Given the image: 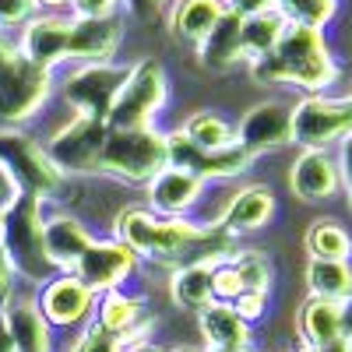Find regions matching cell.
<instances>
[{
	"mask_svg": "<svg viewBox=\"0 0 352 352\" xmlns=\"http://www.w3.org/2000/svg\"><path fill=\"white\" fill-rule=\"evenodd\" d=\"M296 331L303 345H331L345 338V303L324 300V296H307L296 314Z\"/></svg>",
	"mask_w": 352,
	"mask_h": 352,
	"instance_id": "obj_19",
	"label": "cell"
},
{
	"mask_svg": "<svg viewBox=\"0 0 352 352\" xmlns=\"http://www.w3.org/2000/svg\"><path fill=\"white\" fill-rule=\"evenodd\" d=\"M120 11H124V0H71L74 18H109Z\"/></svg>",
	"mask_w": 352,
	"mask_h": 352,
	"instance_id": "obj_37",
	"label": "cell"
},
{
	"mask_svg": "<svg viewBox=\"0 0 352 352\" xmlns=\"http://www.w3.org/2000/svg\"><path fill=\"white\" fill-rule=\"evenodd\" d=\"M124 352H162V349L152 342H131V349H124Z\"/></svg>",
	"mask_w": 352,
	"mask_h": 352,
	"instance_id": "obj_48",
	"label": "cell"
},
{
	"mask_svg": "<svg viewBox=\"0 0 352 352\" xmlns=\"http://www.w3.org/2000/svg\"><path fill=\"white\" fill-rule=\"evenodd\" d=\"M204 352H254L250 345H243V349H204Z\"/></svg>",
	"mask_w": 352,
	"mask_h": 352,
	"instance_id": "obj_50",
	"label": "cell"
},
{
	"mask_svg": "<svg viewBox=\"0 0 352 352\" xmlns=\"http://www.w3.org/2000/svg\"><path fill=\"white\" fill-rule=\"evenodd\" d=\"M166 0H124V8L134 11V14H155Z\"/></svg>",
	"mask_w": 352,
	"mask_h": 352,
	"instance_id": "obj_44",
	"label": "cell"
},
{
	"mask_svg": "<svg viewBox=\"0 0 352 352\" xmlns=\"http://www.w3.org/2000/svg\"><path fill=\"white\" fill-rule=\"evenodd\" d=\"M0 169L18 184L21 194H36V197H50L60 190V169L53 166L50 152L43 144L25 134L18 127H4L0 131Z\"/></svg>",
	"mask_w": 352,
	"mask_h": 352,
	"instance_id": "obj_6",
	"label": "cell"
},
{
	"mask_svg": "<svg viewBox=\"0 0 352 352\" xmlns=\"http://www.w3.org/2000/svg\"><path fill=\"white\" fill-rule=\"evenodd\" d=\"M155 222L159 215L141 208V204H131V208H124L120 222H116V232H120V243L138 257V254H152L155 247Z\"/></svg>",
	"mask_w": 352,
	"mask_h": 352,
	"instance_id": "obj_31",
	"label": "cell"
},
{
	"mask_svg": "<svg viewBox=\"0 0 352 352\" xmlns=\"http://www.w3.org/2000/svg\"><path fill=\"white\" fill-rule=\"evenodd\" d=\"M43 240H46V257L53 268L60 272H74L78 257L92 247V236L85 232V226L78 219H67V215H56L43 226Z\"/></svg>",
	"mask_w": 352,
	"mask_h": 352,
	"instance_id": "obj_22",
	"label": "cell"
},
{
	"mask_svg": "<svg viewBox=\"0 0 352 352\" xmlns=\"http://www.w3.org/2000/svg\"><path fill=\"white\" fill-rule=\"evenodd\" d=\"M169 166L166 159V134L155 127H134V131H106L99 169L116 173L131 184H152Z\"/></svg>",
	"mask_w": 352,
	"mask_h": 352,
	"instance_id": "obj_4",
	"label": "cell"
},
{
	"mask_svg": "<svg viewBox=\"0 0 352 352\" xmlns=\"http://www.w3.org/2000/svg\"><path fill=\"white\" fill-rule=\"evenodd\" d=\"M18 194H21V190H18V184L11 180V176H8L4 169H0V212H4V208H8V204H11Z\"/></svg>",
	"mask_w": 352,
	"mask_h": 352,
	"instance_id": "obj_43",
	"label": "cell"
},
{
	"mask_svg": "<svg viewBox=\"0 0 352 352\" xmlns=\"http://www.w3.org/2000/svg\"><path fill=\"white\" fill-rule=\"evenodd\" d=\"M303 247L310 257L320 261H352V232L338 219H317L307 229Z\"/></svg>",
	"mask_w": 352,
	"mask_h": 352,
	"instance_id": "obj_27",
	"label": "cell"
},
{
	"mask_svg": "<svg viewBox=\"0 0 352 352\" xmlns=\"http://www.w3.org/2000/svg\"><path fill=\"white\" fill-rule=\"evenodd\" d=\"M342 342H345V352H352V335H345Z\"/></svg>",
	"mask_w": 352,
	"mask_h": 352,
	"instance_id": "obj_51",
	"label": "cell"
},
{
	"mask_svg": "<svg viewBox=\"0 0 352 352\" xmlns=\"http://www.w3.org/2000/svg\"><path fill=\"white\" fill-rule=\"evenodd\" d=\"M289 190L303 204H320V201L338 197L342 190L338 155L328 148H303L296 162L289 166Z\"/></svg>",
	"mask_w": 352,
	"mask_h": 352,
	"instance_id": "obj_13",
	"label": "cell"
},
{
	"mask_svg": "<svg viewBox=\"0 0 352 352\" xmlns=\"http://www.w3.org/2000/svg\"><path fill=\"white\" fill-rule=\"evenodd\" d=\"M0 352H18V349H14V338H11V331H8V324H4V317H0Z\"/></svg>",
	"mask_w": 352,
	"mask_h": 352,
	"instance_id": "obj_46",
	"label": "cell"
},
{
	"mask_svg": "<svg viewBox=\"0 0 352 352\" xmlns=\"http://www.w3.org/2000/svg\"><path fill=\"white\" fill-rule=\"evenodd\" d=\"M338 173H342V190H345L349 208H352V134L338 144Z\"/></svg>",
	"mask_w": 352,
	"mask_h": 352,
	"instance_id": "obj_40",
	"label": "cell"
},
{
	"mask_svg": "<svg viewBox=\"0 0 352 352\" xmlns=\"http://www.w3.org/2000/svg\"><path fill=\"white\" fill-rule=\"evenodd\" d=\"M166 159L176 169L194 173L197 180H232V176L247 173L254 162V155L247 148H240V144H229V148H219V152H204V148H194L184 134H166Z\"/></svg>",
	"mask_w": 352,
	"mask_h": 352,
	"instance_id": "obj_10",
	"label": "cell"
},
{
	"mask_svg": "<svg viewBox=\"0 0 352 352\" xmlns=\"http://www.w3.org/2000/svg\"><path fill=\"white\" fill-rule=\"evenodd\" d=\"M36 8H39V11H53V14H60V8H71V0H36Z\"/></svg>",
	"mask_w": 352,
	"mask_h": 352,
	"instance_id": "obj_47",
	"label": "cell"
},
{
	"mask_svg": "<svg viewBox=\"0 0 352 352\" xmlns=\"http://www.w3.org/2000/svg\"><path fill=\"white\" fill-rule=\"evenodd\" d=\"M201 335L208 349H243L250 345V324L232 303H212L201 310Z\"/></svg>",
	"mask_w": 352,
	"mask_h": 352,
	"instance_id": "obj_25",
	"label": "cell"
},
{
	"mask_svg": "<svg viewBox=\"0 0 352 352\" xmlns=\"http://www.w3.org/2000/svg\"><path fill=\"white\" fill-rule=\"evenodd\" d=\"M247 67L257 85L300 88L303 96H331V88L342 81V64L328 43V32L310 25H285L278 46Z\"/></svg>",
	"mask_w": 352,
	"mask_h": 352,
	"instance_id": "obj_1",
	"label": "cell"
},
{
	"mask_svg": "<svg viewBox=\"0 0 352 352\" xmlns=\"http://www.w3.org/2000/svg\"><path fill=\"white\" fill-rule=\"evenodd\" d=\"M106 124L92 120V116H78L64 124L46 144V152L53 159V166L60 173H96L99 159H102V141H106Z\"/></svg>",
	"mask_w": 352,
	"mask_h": 352,
	"instance_id": "obj_9",
	"label": "cell"
},
{
	"mask_svg": "<svg viewBox=\"0 0 352 352\" xmlns=\"http://www.w3.org/2000/svg\"><path fill=\"white\" fill-rule=\"evenodd\" d=\"M275 8L289 25H310L328 32V25H335L342 14V0H275Z\"/></svg>",
	"mask_w": 352,
	"mask_h": 352,
	"instance_id": "obj_32",
	"label": "cell"
},
{
	"mask_svg": "<svg viewBox=\"0 0 352 352\" xmlns=\"http://www.w3.org/2000/svg\"><path fill=\"white\" fill-rule=\"evenodd\" d=\"M124 43V14L109 18H74L71 14V43L67 60L78 64H106Z\"/></svg>",
	"mask_w": 352,
	"mask_h": 352,
	"instance_id": "obj_14",
	"label": "cell"
},
{
	"mask_svg": "<svg viewBox=\"0 0 352 352\" xmlns=\"http://www.w3.org/2000/svg\"><path fill=\"white\" fill-rule=\"evenodd\" d=\"M285 18L278 11H264V14H254V18H243L240 25V36H243V53H247V64L250 60H261V56H268L282 32H285Z\"/></svg>",
	"mask_w": 352,
	"mask_h": 352,
	"instance_id": "obj_29",
	"label": "cell"
},
{
	"mask_svg": "<svg viewBox=\"0 0 352 352\" xmlns=\"http://www.w3.org/2000/svg\"><path fill=\"white\" fill-rule=\"evenodd\" d=\"M127 78L124 64H78L67 78H64V99L78 116H92V120H102L109 116V106L120 92V85Z\"/></svg>",
	"mask_w": 352,
	"mask_h": 352,
	"instance_id": "obj_7",
	"label": "cell"
},
{
	"mask_svg": "<svg viewBox=\"0 0 352 352\" xmlns=\"http://www.w3.org/2000/svg\"><path fill=\"white\" fill-rule=\"evenodd\" d=\"M232 272L240 275L243 292H272L275 282V268H272V257L264 250H236L229 257Z\"/></svg>",
	"mask_w": 352,
	"mask_h": 352,
	"instance_id": "obj_33",
	"label": "cell"
},
{
	"mask_svg": "<svg viewBox=\"0 0 352 352\" xmlns=\"http://www.w3.org/2000/svg\"><path fill=\"white\" fill-rule=\"evenodd\" d=\"M36 14H39L36 0H0V32L21 28L28 18H36Z\"/></svg>",
	"mask_w": 352,
	"mask_h": 352,
	"instance_id": "obj_35",
	"label": "cell"
},
{
	"mask_svg": "<svg viewBox=\"0 0 352 352\" xmlns=\"http://www.w3.org/2000/svg\"><path fill=\"white\" fill-rule=\"evenodd\" d=\"M226 14V0H173L169 8V28L184 43H201Z\"/></svg>",
	"mask_w": 352,
	"mask_h": 352,
	"instance_id": "obj_24",
	"label": "cell"
},
{
	"mask_svg": "<svg viewBox=\"0 0 352 352\" xmlns=\"http://www.w3.org/2000/svg\"><path fill=\"white\" fill-rule=\"evenodd\" d=\"M289 352H345V342H331V345H300V349H289Z\"/></svg>",
	"mask_w": 352,
	"mask_h": 352,
	"instance_id": "obj_45",
	"label": "cell"
},
{
	"mask_svg": "<svg viewBox=\"0 0 352 352\" xmlns=\"http://www.w3.org/2000/svg\"><path fill=\"white\" fill-rule=\"evenodd\" d=\"M11 278H14V268H11V261H8V250L0 247V303L11 300Z\"/></svg>",
	"mask_w": 352,
	"mask_h": 352,
	"instance_id": "obj_41",
	"label": "cell"
},
{
	"mask_svg": "<svg viewBox=\"0 0 352 352\" xmlns=\"http://www.w3.org/2000/svg\"><path fill=\"white\" fill-rule=\"evenodd\" d=\"M141 320H144V303L138 296H127V292H120V289H109L106 292V300L99 307V328L120 335L127 342L138 331Z\"/></svg>",
	"mask_w": 352,
	"mask_h": 352,
	"instance_id": "obj_28",
	"label": "cell"
},
{
	"mask_svg": "<svg viewBox=\"0 0 352 352\" xmlns=\"http://www.w3.org/2000/svg\"><path fill=\"white\" fill-rule=\"evenodd\" d=\"M289 102L282 99H264L257 106H250L240 124H236V144L247 148L254 159L264 152H278L289 144Z\"/></svg>",
	"mask_w": 352,
	"mask_h": 352,
	"instance_id": "obj_12",
	"label": "cell"
},
{
	"mask_svg": "<svg viewBox=\"0 0 352 352\" xmlns=\"http://www.w3.org/2000/svg\"><path fill=\"white\" fill-rule=\"evenodd\" d=\"M96 303V292L88 289L78 275H60V278H50L43 296H39V310L46 317V324L56 328H71L78 320L92 310Z\"/></svg>",
	"mask_w": 352,
	"mask_h": 352,
	"instance_id": "obj_16",
	"label": "cell"
},
{
	"mask_svg": "<svg viewBox=\"0 0 352 352\" xmlns=\"http://www.w3.org/2000/svg\"><path fill=\"white\" fill-rule=\"evenodd\" d=\"M349 134H352V92L349 96H303L289 109V144L331 152Z\"/></svg>",
	"mask_w": 352,
	"mask_h": 352,
	"instance_id": "obj_3",
	"label": "cell"
},
{
	"mask_svg": "<svg viewBox=\"0 0 352 352\" xmlns=\"http://www.w3.org/2000/svg\"><path fill=\"white\" fill-rule=\"evenodd\" d=\"M180 134L194 144V148H204V152H219V148L236 144V127L229 120H222L219 113H194Z\"/></svg>",
	"mask_w": 352,
	"mask_h": 352,
	"instance_id": "obj_30",
	"label": "cell"
},
{
	"mask_svg": "<svg viewBox=\"0 0 352 352\" xmlns=\"http://www.w3.org/2000/svg\"><path fill=\"white\" fill-rule=\"evenodd\" d=\"M345 335H352V296L345 300Z\"/></svg>",
	"mask_w": 352,
	"mask_h": 352,
	"instance_id": "obj_49",
	"label": "cell"
},
{
	"mask_svg": "<svg viewBox=\"0 0 352 352\" xmlns=\"http://www.w3.org/2000/svg\"><path fill=\"white\" fill-rule=\"evenodd\" d=\"M201 187H204V180H197L194 173L166 166L148 184V212H155L162 219H180L201 197Z\"/></svg>",
	"mask_w": 352,
	"mask_h": 352,
	"instance_id": "obj_18",
	"label": "cell"
},
{
	"mask_svg": "<svg viewBox=\"0 0 352 352\" xmlns=\"http://www.w3.org/2000/svg\"><path fill=\"white\" fill-rule=\"evenodd\" d=\"M18 56H21V53H18V43H14L8 32H0V74H4V71L18 60Z\"/></svg>",
	"mask_w": 352,
	"mask_h": 352,
	"instance_id": "obj_42",
	"label": "cell"
},
{
	"mask_svg": "<svg viewBox=\"0 0 352 352\" xmlns=\"http://www.w3.org/2000/svg\"><path fill=\"white\" fill-rule=\"evenodd\" d=\"M272 215H275V194L268 187L254 184V187H243L236 197L229 201V208H226L219 226L229 232V236H243V232L264 229L272 222Z\"/></svg>",
	"mask_w": 352,
	"mask_h": 352,
	"instance_id": "obj_20",
	"label": "cell"
},
{
	"mask_svg": "<svg viewBox=\"0 0 352 352\" xmlns=\"http://www.w3.org/2000/svg\"><path fill=\"white\" fill-rule=\"evenodd\" d=\"M240 25H243V18H236V14H229V11H226V14L219 18V25H215L212 32L194 46V50H197V64H201L204 71L226 74V71H232V67L247 64Z\"/></svg>",
	"mask_w": 352,
	"mask_h": 352,
	"instance_id": "obj_17",
	"label": "cell"
},
{
	"mask_svg": "<svg viewBox=\"0 0 352 352\" xmlns=\"http://www.w3.org/2000/svg\"><path fill=\"white\" fill-rule=\"evenodd\" d=\"M134 254L124 247V243H96L88 247L78 264H74V272L92 292H109V289H120V282L134 272Z\"/></svg>",
	"mask_w": 352,
	"mask_h": 352,
	"instance_id": "obj_15",
	"label": "cell"
},
{
	"mask_svg": "<svg viewBox=\"0 0 352 352\" xmlns=\"http://www.w3.org/2000/svg\"><path fill=\"white\" fill-rule=\"evenodd\" d=\"M226 11L236 18H254V14L278 11V8H275V0H226Z\"/></svg>",
	"mask_w": 352,
	"mask_h": 352,
	"instance_id": "obj_39",
	"label": "cell"
},
{
	"mask_svg": "<svg viewBox=\"0 0 352 352\" xmlns=\"http://www.w3.org/2000/svg\"><path fill=\"white\" fill-rule=\"evenodd\" d=\"M232 307H236V314L247 320V324H257V320L268 314V292H243Z\"/></svg>",
	"mask_w": 352,
	"mask_h": 352,
	"instance_id": "obj_38",
	"label": "cell"
},
{
	"mask_svg": "<svg viewBox=\"0 0 352 352\" xmlns=\"http://www.w3.org/2000/svg\"><path fill=\"white\" fill-rule=\"evenodd\" d=\"M173 352H197V349H173Z\"/></svg>",
	"mask_w": 352,
	"mask_h": 352,
	"instance_id": "obj_52",
	"label": "cell"
},
{
	"mask_svg": "<svg viewBox=\"0 0 352 352\" xmlns=\"http://www.w3.org/2000/svg\"><path fill=\"white\" fill-rule=\"evenodd\" d=\"M307 289L310 296H324L345 303L352 296V261H307Z\"/></svg>",
	"mask_w": 352,
	"mask_h": 352,
	"instance_id": "obj_26",
	"label": "cell"
},
{
	"mask_svg": "<svg viewBox=\"0 0 352 352\" xmlns=\"http://www.w3.org/2000/svg\"><path fill=\"white\" fill-rule=\"evenodd\" d=\"M43 226V197L36 194H18L0 212V247L8 250L11 268L32 282H50V275L56 272L46 257Z\"/></svg>",
	"mask_w": 352,
	"mask_h": 352,
	"instance_id": "obj_2",
	"label": "cell"
},
{
	"mask_svg": "<svg viewBox=\"0 0 352 352\" xmlns=\"http://www.w3.org/2000/svg\"><path fill=\"white\" fill-rule=\"evenodd\" d=\"M0 317H4V324H8L18 352H50V324H46L39 303L8 300L4 310H0Z\"/></svg>",
	"mask_w": 352,
	"mask_h": 352,
	"instance_id": "obj_21",
	"label": "cell"
},
{
	"mask_svg": "<svg viewBox=\"0 0 352 352\" xmlns=\"http://www.w3.org/2000/svg\"><path fill=\"white\" fill-rule=\"evenodd\" d=\"M215 264L208 261H194V264H180L176 268V275L169 278V296L176 307H184V310H194L201 314L204 307H212L215 303Z\"/></svg>",
	"mask_w": 352,
	"mask_h": 352,
	"instance_id": "obj_23",
	"label": "cell"
},
{
	"mask_svg": "<svg viewBox=\"0 0 352 352\" xmlns=\"http://www.w3.org/2000/svg\"><path fill=\"white\" fill-rule=\"evenodd\" d=\"M212 285H215V303H236V300L243 296L240 275L232 272V264H229V261L215 264V278H212Z\"/></svg>",
	"mask_w": 352,
	"mask_h": 352,
	"instance_id": "obj_34",
	"label": "cell"
},
{
	"mask_svg": "<svg viewBox=\"0 0 352 352\" xmlns=\"http://www.w3.org/2000/svg\"><path fill=\"white\" fill-rule=\"evenodd\" d=\"M50 88H53V71L18 56V60L0 74V131L28 120V116L46 102Z\"/></svg>",
	"mask_w": 352,
	"mask_h": 352,
	"instance_id": "obj_8",
	"label": "cell"
},
{
	"mask_svg": "<svg viewBox=\"0 0 352 352\" xmlns=\"http://www.w3.org/2000/svg\"><path fill=\"white\" fill-rule=\"evenodd\" d=\"M166 106V71L159 60H138L127 67V78L116 92L106 127L109 131H134L152 127L155 113Z\"/></svg>",
	"mask_w": 352,
	"mask_h": 352,
	"instance_id": "obj_5",
	"label": "cell"
},
{
	"mask_svg": "<svg viewBox=\"0 0 352 352\" xmlns=\"http://www.w3.org/2000/svg\"><path fill=\"white\" fill-rule=\"evenodd\" d=\"M71 352H124V338L96 324L92 331L81 335V342H78Z\"/></svg>",
	"mask_w": 352,
	"mask_h": 352,
	"instance_id": "obj_36",
	"label": "cell"
},
{
	"mask_svg": "<svg viewBox=\"0 0 352 352\" xmlns=\"http://www.w3.org/2000/svg\"><path fill=\"white\" fill-rule=\"evenodd\" d=\"M18 53L25 60H32L46 71H53L56 64L67 60V43H71V18L67 14H53V11H39L36 18H28L18 28Z\"/></svg>",
	"mask_w": 352,
	"mask_h": 352,
	"instance_id": "obj_11",
	"label": "cell"
}]
</instances>
